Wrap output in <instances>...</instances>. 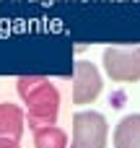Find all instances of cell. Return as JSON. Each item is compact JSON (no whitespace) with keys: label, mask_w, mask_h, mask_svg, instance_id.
<instances>
[{"label":"cell","mask_w":140,"mask_h":148,"mask_svg":"<svg viewBox=\"0 0 140 148\" xmlns=\"http://www.w3.org/2000/svg\"><path fill=\"white\" fill-rule=\"evenodd\" d=\"M107 140H109V122L101 112L73 114L70 148H107Z\"/></svg>","instance_id":"cell-1"},{"label":"cell","mask_w":140,"mask_h":148,"mask_svg":"<svg viewBox=\"0 0 140 148\" xmlns=\"http://www.w3.org/2000/svg\"><path fill=\"white\" fill-rule=\"evenodd\" d=\"M0 148H18V140H10V138H0Z\"/></svg>","instance_id":"cell-8"},{"label":"cell","mask_w":140,"mask_h":148,"mask_svg":"<svg viewBox=\"0 0 140 148\" xmlns=\"http://www.w3.org/2000/svg\"><path fill=\"white\" fill-rule=\"evenodd\" d=\"M101 88H104V81H101L99 68L88 60H78L73 68V104L83 107V104L96 101Z\"/></svg>","instance_id":"cell-3"},{"label":"cell","mask_w":140,"mask_h":148,"mask_svg":"<svg viewBox=\"0 0 140 148\" xmlns=\"http://www.w3.org/2000/svg\"><path fill=\"white\" fill-rule=\"evenodd\" d=\"M18 148H21V146H18Z\"/></svg>","instance_id":"cell-9"},{"label":"cell","mask_w":140,"mask_h":148,"mask_svg":"<svg viewBox=\"0 0 140 148\" xmlns=\"http://www.w3.org/2000/svg\"><path fill=\"white\" fill-rule=\"evenodd\" d=\"M26 130V112L16 104H0V138L21 140Z\"/></svg>","instance_id":"cell-4"},{"label":"cell","mask_w":140,"mask_h":148,"mask_svg":"<svg viewBox=\"0 0 140 148\" xmlns=\"http://www.w3.org/2000/svg\"><path fill=\"white\" fill-rule=\"evenodd\" d=\"M57 114H60V104H34L26 107V120H29V130H44V127H55L57 125Z\"/></svg>","instance_id":"cell-6"},{"label":"cell","mask_w":140,"mask_h":148,"mask_svg":"<svg viewBox=\"0 0 140 148\" xmlns=\"http://www.w3.org/2000/svg\"><path fill=\"white\" fill-rule=\"evenodd\" d=\"M112 143L114 148H140V114H127L117 122Z\"/></svg>","instance_id":"cell-5"},{"label":"cell","mask_w":140,"mask_h":148,"mask_svg":"<svg viewBox=\"0 0 140 148\" xmlns=\"http://www.w3.org/2000/svg\"><path fill=\"white\" fill-rule=\"evenodd\" d=\"M104 70L114 83L140 81V47H107Z\"/></svg>","instance_id":"cell-2"},{"label":"cell","mask_w":140,"mask_h":148,"mask_svg":"<svg viewBox=\"0 0 140 148\" xmlns=\"http://www.w3.org/2000/svg\"><path fill=\"white\" fill-rule=\"evenodd\" d=\"M34 148H68V135L65 130L55 127H44L34 133Z\"/></svg>","instance_id":"cell-7"}]
</instances>
